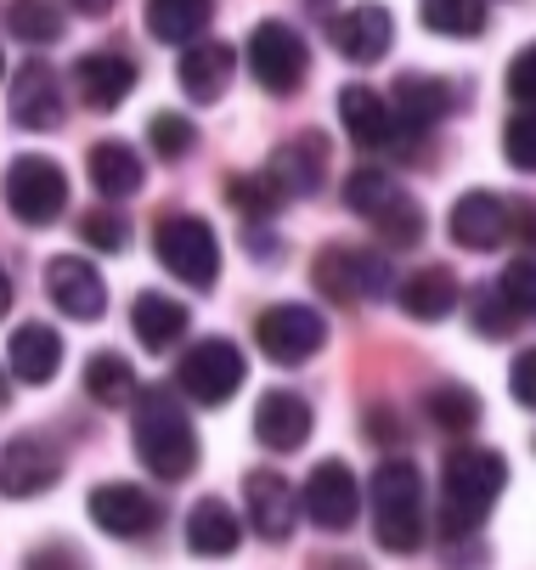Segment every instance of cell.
<instances>
[{
    "label": "cell",
    "mask_w": 536,
    "mask_h": 570,
    "mask_svg": "<svg viewBox=\"0 0 536 570\" xmlns=\"http://www.w3.org/2000/svg\"><path fill=\"white\" fill-rule=\"evenodd\" d=\"M136 458L159 480H187L198 469V435L187 406H176L170 390H136V424H130Z\"/></svg>",
    "instance_id": "obj_1"
},
{
    "label": "cell",
    "mask_w": 536,
    "mask_h": 570,
    "mask_svg": "<svg viewBox=\"0 0 536 570\" xmlns=\"http://www.w3.org/2000/svg\"><path fill=\"white\" fill-rule=\"evenodd\" d=\"M503 485H508L503 452H492V446H457L446 458V474H440V498H446L440 525L446 531H475L492 514V503L503 498Z\"/></svg>",
    "instance_id": "obj_2"
},
{
    "label": "cell",
    "mask_w": 536,
    "mask_h": 570,
    "mask_svg": "<svg viewBox=\"0 0 536 570\" xmlns=\"http://www.w3.org/2000/svg\"><path fill=\"white\" fill-rule=\"evenodd\" d=\"M373 537L390 553H418L424 542V474L407 458H385L373 474Z\"/></svg>",
    "instance_id": "obj_3"
},
{
    "label": "cell",
    "mask_w": 536,
    "mask_h": 570,
    "mask_svg": "<svg viewBox=\"0 0 536 570\" xmlns=\"http://www.w3.org/2000/svg\"><path fill=\"white\" fill-rule=\"evenodd\" d=\"M152 255L165 261L170 277H181L187 288H204V294L220 277V243L198 215H165L159 226H152Z\"/></svg>",
    "instance_id": "obj_4"
},
{
    "label": "cell",
    "mask_w": 536,
    "mask_h": 570,
    "mask_svg": "<svg viewBox=\"0 0 536 570\" xmlns=\"http://www.w3.org/2000/svg\"><path fill=\"white\" fill-rule=\"evenodd\" d=\"M0 198L23 226H51L68 209V176L57 158L46 153H23L7 165V181H0Z\"/></svg>",
    "instance_id": "obj_5"
},
{
    "label": "cell",
    "mask_w": 536,
    "mask_h": 570,
    "mask_svg": "<svg viewBox=\"0 0 536 570\" xmlns=\"http://www.w3.org/2000/svg\"><path fill=\"white\" fill-rule=\"evenodd\" d=\"M249 73L260 79V91L294 97L305 86V73H311V51H305L299 29L282 23V18L255 23V35H249Z\"/></svg>",
    "instance_id": "obj_6"
},
{
    "label": "cell",
    "mask_w": 536,
    "mask_h": 570,
    "mask_svg": "<svg viewBox=\"0 0 536 570\" xmlns=\"http://www.w3.org/2000/svg\"><path fill=\"white\" fill-rule=\"evenodd\" d=\"M255 345L277 362V367H299L328 345V316L311 305H266L255 322Z\"/></svg>",
    "instance_id": "obj_7"
},
{
    "label": "cell",
    "mask_w": 536,
    "mask_h": 570,
    "mask_svg": "<svg viewBox=\"0 0 536 570\" xmlns=\"http://www.w3.org/2000/svg\"><path fill=\"white\" fill-rule=\"evenodd\" d=\"M244 351L232 345V340H204V345H192L187 356H181V373H176V384L198 401V406H220V401H232L238 390H244Z\"/></svg>",
    "instance_id": "obj_8"
},
{
    "label": "cell",
    "mask_w": 536,
    "mask_h": 570,
    "mask_svg": "<svg viewBox=\"0 0 536 570\" xmlns=\"http://www.w3.org/2000/svg\"><path fill=\"white\" fill-rule=\"evenodd\" d=\"M317 288L339 305H356V299H385L390 294V266L378 255H361V249H328L317 255Z\"/></svg>",
    "instance_id": "obj_9"
},
{
    "label": "cell",
    "mask_w": 536,
    "mask_h": 570,
    "mask_svg": "<svg viewBox=\"0 0 536 570\" xmlns=\"http://www.w3.org/2000/svg\"><path fill=\"white\" fill-rule=\"evenodd\" d=\"M62 480V452L46 441V435H12L0 446V498H40Z\"/></svg>",
    "instance_id": "obj_10"
},
{
    "label": "cell",
    "mask_w": 536,
    "mask_h": 570,
    "mask_svg": "<svg viewBox=\"0 0 536 570\" xmlns=\"http://www.w3.org/2000/svg\"><path fill=\"white\" fill-rule=\"evenodd\" d=\"M165 520V503L147 492V485H130V480H108L91 492V525L108 531V537H152Z\"/></svg>",
    "instance_id": "obj_11"
},
{
    "label": "cell",
    "mask_w": 536,
    "mask_h": 570,
    "mask_svg": "<svg viewBox=\"0 0 536 570\" xmlns=\"http://www.w3.org/2000/svg\"><path fill=\"white\" fill-rule=\"evenodd\" d=\"M266 181L277 187V198H317L328 181V136L317 130H299L294 141H282L266 165Z\"/></svg>",
    "instance_id": "obj_12"
},
{
    "label": "cell",
    "mask_w": 536,
    "mask_h": 570,
    "mask_svg": "<svg viewBox=\"0 0 536 570\" xmlns=\"http://www.w3.org/2000/svg\"><path fill=\"white\" fill-rule=\"evenodd\" d=\"M299 503H305V514H311V525H322V531H350L356 514H361V485H356L350 463H339V458L317 463L311 480H305V492H299Z\"/></svg>",
    "instance_id": "obj_13"
},
{
    "label": "cell",
    "mask_w": 536,
    "mask_h": 570,
    "mask_svg": "<svg viewBox=\"0 0 536 570\" xmlns=\"http://www.w3.org/2000/svg\"><path fill=\"white\" fill-rule=\"evenodd\" d=\"M46 294H51V305H57L62 316H73V322H102V311H108V283H102V272H97L91 261H80V255H57V261L46 266Z\"/></svg>",
    "instance_id": "obj_14"
},
{
    "label": "cell",
    "mask_w": 536,
    "mask_h": 570,
    "mask_svg": "<svg viewBox=\"0 0 536 570\" xmlns=\"http://www.w3.org/2000/svg\"><path fill=\"white\" fill-rule=\"evenodd\" d=\"M7 114H12V125H23V130H57V125H62L68 97H62V79H57V68H51V62H40V57H34V62H23V68H18Z\"/></svg>",
    "instance_id": "obj_15"
},
{
    "label": "cell",
    "mask_w": 536,
    "mask_h": 570,
    "mask_svg": "<svg viewBox=\"0 0 536 570\" xmlns=\"http://www.w3.org/2000/svg\"><path fill=\"white\" fill-rule=\"evenodd\" d=\"M73 91H80V102L91 114H113L136 91V62L125 51H91L73 62Z\"/></svg>",
    "instance_id": "obj_16"
},
{
    "label": "cell",
    "mask_w": 536,
    "mask_h": 570,
    "mask_svg": "<svg viewBox=\"0 0 536 570\" xmlns=\"http://www.w3.org/2000/svg\"><path fill=\"white\" fill-rule=\"evenodd\" d=\"M328 35H334V51H339L345 62L367 68V62H378V57L396 46V18H390L385 7H373V0H361V7H350V12L334 18Z\"/></svg>",
    "instance_id": "obj_17"
},
{
    "label": "cell",
    "mask_w": 536,
    "mask_h": 570,
    "mask_svg": "<svg viewBox=\"0 0 536 570\" xmlns=\"http://www.w3.org/2000/svg\"><path fill=\"white\" fill-rule=\"evenodd\" d=\"M451 243L457 249H475V255H486V249H497V243L514 232V220H508V198H497V193H464L451 204Z\"/></svg>",
    "instance_id": "obj_18"
},
{
    "label": "cell",
    "mask_w": 536,
    "mask_h": 570,
    "mask_svg": "<svg viewBox=\"0 0 536 570\" xmlns=\"http://www.w3.org/2000/svg\"><path fill=\"white\" fill-rule=\"evenodd\" d=\"M339 125H345V136H350L356 147H367V153L401 141L396 108L378 97L373 86H345V91H339Z\"/></svg>",
    "instance_id": "obj_19"
},
{
    "label": "cell",
    "mask_w": 536,
    "mask_h": 570,
    "mask_svg": "<svg viewBox=\"0 0 536 570\" xmlns=\"http://www.w3.org/2000/svg\"><path fill=\"white\" fill-rule=\"evenodd\" d=\"M255 441L266 452H294L311 441V401L294 390H266L255 406Z\"/></svg>",
    "instance_id": "obj_20"
},
{
    "label": "cell",
    "mask_w": 536,
    "mask_h": 570,
    "mask_svg": "<svg viewBox=\"0 0 536 570\" xmlns=\"http://www.w3.org/2000/svg\"><path fill=\"white\" fill-rule=\"evenodd\" d=\"M390 108H396V125H401V130H429V125H440V119L457 108L451 79H435V73H401Z\"/></svg>",
    "instance_id": "obj_21"
},
{
    "label": "cell",
    "mask_w": 536,
    "mask_h": 570,
    "mask_svg": "<svg viewBox=\"0 0 536 570\" xmlns=\"http://www.w3.org/2000/svg\"><path fill=\"white\" fill-rule=\"evenodd\" d=\"M244 498H249V525L266 542H282L294 531V485L277 469H255L244 480Z\"/></svg>",
    "instance_id": "obj_22"
},
{
    "label": "cell",
    "mask_w": 536,
    "mask_h": 570,
    "mask_svg": "<svg viewBox=\"0 0 536 570\" xmlns=\"http://www.w3.org/2000/svg\"><path fill=\"white\" fill-rule=\"evenodd\" d=\"M232 73H238V51L226 46V40L187 46V57H181V91L192 102H220L226 86H232Z\"/></svg>",
    "instance_id": "obj_23"
},
{
    "label": "cell",
    "mask_w": 536,
    "mask_h": 570,
    "mask_svg": "<svg viewBox=\"0 0 536 570\" xmlns=\"http://www.w3.org/2000/svg\"><path fill=\"white\" fill-rule=\"evenodd\" d=\"M7 362H12V379L23 384H51L57 367H62V334L46 328V322H23L7 345Z\"/></svg>",
    "instance_id": "obj_24"
},
{
    "label": "cell",
    "mask_w": 536,
    "mask_h": 570,
    "mask_svg": "<svg viewBox=\"0 0 536 570\" xmlns=\"http://www.w3.org/2000/svg\"><path fill=\"white\" fill-rule=\"evenodd\" d=\"M187 305L181 299H170V294H136V305H130V328H136V340L147 345V351H170V345H181V334H187Z\"/></svg>",
    "instance_id": "obj_25"
},
{
    "label": "cell",
    "mask_w": 536,
    "mask_h": 570,
    "mask_svg": "<svg viewBox=\"0 0 536 570\" xmlns=\"http://www.w3.org/2000/svg\"><path fill=\"white\" fill-rule=\"evenodd\" d=\"M238 542H244V525H238V514L226 509V503L204 498V503L187 514V548H192L198 559H232Z\"/></svg>",
    "instance_id": "obj_26"
},
{
    "label": "cell",
    "mask_w": 536,
    "mask_h": 570,
    "mask_svg": "<svg viewBox=\"0 0 536 570\" xmlns=\"http://www.w3.org/2000/svg\"><path fill=\"white\" fill-rule=\"evenodd\" d=\"M215 18V0H147V35L165 46H192Z\"/></svg>",
    "instance_id": "obj_27"
},
{
    "label": "cell",
    "mask_w": 536,
    "mask_h": 570,
    "mask_svg": "<svg viewBox=\"0 0 536 570\" xmlns=\"http://www.w3.org/2000/svg\"><path fill=\"white\" fill-rule=\"evenodd\" d=\"M401 305H407V316H418V322L451 316V305H457V277H451V266H424V272H413V277L401 283Z\"/></svg>",
    "instance_id": "obj_28"
},
{
    "label": "cell",
    "mask_w": 536,
    "mask_h": 570,
    "mask_svg": "<svg viewBox=\"0 0 536 570\" xmlns=\"http://www.w3.org/2000/svg\"><path fill=\"white\" fill-rule=\"evenodd\" d=\"M91 181L102 198H130L141 193V158L125 141H97L91 147Z\"/></svg>",
    "instance_id": "obj_29"
},
{
    "label": "cell",
    "mask_w": 536,
    "mask_h": 570,
    "mask_svg": "<svg viewBox=\"0 0 536 570\" xmlns=\"http://www.w3.org/2000/svg\"><path fill=\"white\" fill-rule=\"evenodd\" d=\"M367 220L378 226V237H385L390 249H413V243L424 237V209H418L401 187H390L385 198H378V204L367 209Z\"/></svg>",
    "instance_id": "obj_30"
},
{
    "label": "cell",
    "mask_w": 536,
    "mask_h": 570,
    "mask_svg": "<svg viewBox=\"0 0 536 570\" xmlns=\"http://www.w3.org/2000/svg\"><path fill=\"white\" fill-rule=\"evenodd\" d=\"M136 367L119 356V351H97L91 362H86V395L97 401V406H125V401H136Z\"/></svg>",
    "instance_id": "obj_31"
},
{
    "label": "cell",
    "mask_w": 536,
    "mask_h": 570,
    "mask_svg": "<svg viewBox=\"0 0 536 570\" xmlns=\"http://www.w3.org/2000/svg\"><path fill=\"white\" fill-rule=\"evenodd\" d=\"M424 413H429V424H435V430L464 435V430H475V424H480V395H475L469 384H440V390H429V395H424Z\"/></svg>",
    "instance_id": "obj_32"
},
{
    "label": "cell",
    "mask_w": 536,
    "mask_h": 570,
    "mask_svg": "<svg viewBox=\"0 0 536 570\" xmlns=\"http://www.w3.org/2000/svg\"><path fill=\"white\" fill-rule=\"evenodd\" d=\"M418 23L429 35L469 40V35L486 29V7H480V0H418Z\"/></svg>",
    "instance_id": "obj_33"
},
{
    "label": "cell",
    "mask_w": 536,
    "mask_h": 570,
    "mask_svg": "<svg viewBox=\"0 0 536 570\" xmlns=\"http://www.w3.org/2000/svg\"><path fill=\"white\" fill-rule=\"evenodd\" d=\"M62 7L57 0H12L7 7V29L23 40V46H51L57 35H62Z\"/></svg>",
    "instance_id": "obj_34"
},
{
    "label": "cell",
    "mask_w": 536,
    "mask_h": 570,
    "mask_svg": "<svg viewBox=\"0 0 536 570\" xmlns=\"http://www.w3.org/2000/svg\"><path fill=\"white\" fill-rule=\"evenodd\" d=\"M226 198H232V209H238L249 226H260V220H271V215L282 209V198H277V187L266 181V170H260V176H232V181H226Z\"/></svg>",
    "instance_id": "obj_35"
},
{
    "label": "cell",
    "mask_w": 536,
    "mask_h": 570,
    "mask_svg": "<svg viewBox=\"0 0 536 570\" xmlns=\"http://www.w3.org/2000/svg\"><path fill=\"white\" fill-rule=\"evenodd\" d=\"M519 322H525V316H519L497 288H480V294L469 299V328H475L480 340H508V334L519 328Z\"/></svg>",
    "instance_id": "obj_36"
},
{
    "label": "cell",
    "mask_w": 536,
    "mask_h": 570,
    "mask_svg": "<svg viewBox=\"0 0 536 570\" xmlns=\"http://www.w3.org/2000/svg\"><path fill=\"white\" fill-rule=\"evenodd\" d=\"M192 141H198V130H192L187 114H152L147 119V147L159 153V158H187Z\"/></svg>",
    "instance_id": "obj_37"
},
{
    "label": "cell",
    "mask_w": 536,
    "mask_h": 570,
    "mask_svg": "<svg viewBox=\"0 0 536 570\" xmlns=\"http://www.w3.org/2000/svg\"><path fill=\"white\" fill-rule=\"evenodd\" d=\"M497 294L530 322L536 316V255H519V261H508V272H503V283H497Z\"/></svg>",
    "instance_id": "obj_38"
},
{
    "label": "cell",
    "mask_w": 536,
    "mask_h": 570,
    "mask_svg": "<svg viewBox=\"0 0 536 570\" xmlns=\"http://www.w3.org/2000/svg\"><path fill=\"white\" fill-rule=\"evenodd\" d=\"M503 153H508V165L514 170H530L536 176V108H519L503 130Z\"/></svg>",
    "instance_id": "obj_39"
},
{
    "label": "cell",
    "mask_w": 536,
    "mask_h": 570,
    "mask_svg": "<svg viewBox=\"0 0 536 570\" xmlns=\"http://www.w3.org/2000/svg\"><path fill=\"white\" fill-rule=\"evenodd\" d=\"M80 237L91 243V249H102V255H119L125 243H130V226H125L119 209H91V215L80 220Z\"/></svg>",
    "instance_id": "obj_40"
},
{
    "label": "cell",
    "mask_w": 536,
    "mask_h": 570,
    "mask_svg": "<svg viewBox=\"0 0 536 570\" xmlns=\"http://www.w3.org/2000/svg\"><path fill=\"white\" fill-rule=\"evenodd\" d=\"M508 97L536 108V46H525L514 62H508Z\"/></svg>",
    "instance_id": "obj_41"
},
{
    "label": "cell",
    "mask_w": 536,
    "mask_h": 570,
    "mask_svg": "<svg viewBox=\"0 0 536 570\" xmlns=\"http://www.w3.org/2000/svg\"><path fill=\"white\" fill-rule=\"evenodd\" d=\"M23 570H91V564L73 553L68 542H46V548H34V553L23 559Z\"/></svg>",
    "instance_id": "obj_42"
},
{
    "label": "cell",
    "mask_w": 536,
    "mask_h": 570,
    "mask_svg": "<svg viewBox=\"0 0 536 570\" xmlns=\"http://www.w3.org/2000/svg\"><path fill=\"white\" fill-rule=\"evenodd\" d=\"M508 390L519 406H536V351H519V362L508 367Z\"/></svg>",
    "instance_id": "obj_43"
},
{
    "label": "cell",
    "mask_w": 536,
    "mask_h": 570,
    "mask_svg": "<svg viewBox=\"0 0 536 570\" xmlns=\"http://www.w3.org/2000/svg\"><path fill=\"white\" fill-rule=\"evenodd\" d=\"M508 220H514V232H525L536 243V204H508Z\"/></svg>",
    "instance_id": "obj_44"
},
{
    "label": "cell",
    "mask_w": 536,
    "mask_h": 570,
    "mask_svg": "<svg viewBox=\"0 0 536 570\" xmlns=\"http://www.w3.org/2000/svg\"><path fill=\"white\" fill-rule=\"evenodd\" d=\"M68 7L80 12V18H108V12L119 7V0H68Z\"/></svg>",
    "instance_id": "obj_45"
},
{
    "label": "cell",
    "mask_w": 536,
    "mask_h": 570,
    "mask_svg": "<svg viewBox=\"0 0 536 570\" xmlns=\"http://www.w3.org/2000/svg\"><path fill=\"white\" fill-rule=\"evenodd\" d=\"M7 311H12V277L0 272V316H7Z\"/></svg>",
    "instance_id": "obj_46"
},
{
    "label": "cell",
    "mask_w": 536,
    "mask_h": 570,
    "mask_svg": "<svg viewBox=\"0 0 536 570\" xmlns=\"http://www.w3.org/2000/svg\"><path fill=\"white\" fill-rule=\"evenodd\" d=\"M7 395H12V390H7V379H0V406H7Z\"/></svg>",
    "instance_id": "obj_47"
},
{
    "label": "cell",
    "mask_w": 536,
    "mask_h": 570,
    "mask_svg": "<svg viewBox=\"0 0 536 570\" xmlns=\"http://www.w3.org/2000/svg\"><path fill=\"white\" fill-rule=\"evenodd\" d=\"M0 73H7V57H0Z\"/></svg>",
    "instance_id": "obj_48"
}]
</instances>
